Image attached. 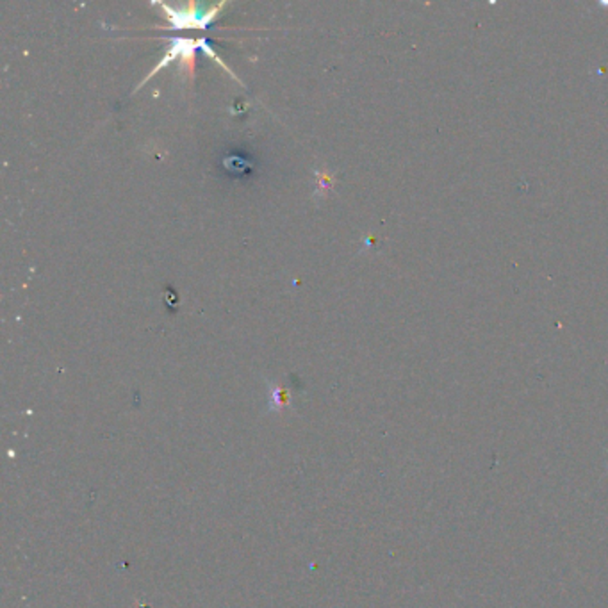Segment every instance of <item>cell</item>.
Wrapping results in <instances>:
<instances>
[{
	"instance_id": "1",
	"label": "cell",
	"mask_w": 608,
	"mask_h": 608,
	"mask_svg": "<svg viewBox=\"0 0 608 608\" xmlns=\"http://www.w3.org/2000/svg\"><path fill=\"white\" fill-rule=\"evenodd\" d=\"M154 6H159L164 13V19L168 20L169 26L173 27V31L180 29H206L218 15H220L221 9H225L229 6V2H218V4L211 6H200L196 2H189L186 6H169L164 2H159L154 0L152 2Z\"/></svg>"
},
{
	"instance_id": "2",
	"label": "cell",
	"mask_w": 608,
	"mask_h": 608,
	"mask_svg": "<svg viewBox=\"0 0 608 608\" xmlns=\"http://www.w3.org/2000/svg\"><path fill=\"white\" fill-rule=\"evenodd\" d=\"M334 173L327 172V169H316V172H314V194H316L318 198L328 194V191L334 187Z\"/></svg>"
}]
</instances>
